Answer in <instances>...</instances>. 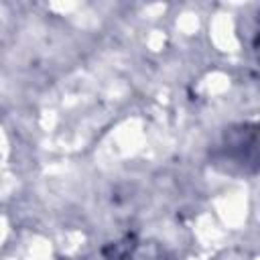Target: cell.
Returning a JSON list of instances; mask_svg holds the SVG:
<instances>
[{
    "mask_svg": "<svg viewBox=\"0 0 260 260\" xmlns=\"http://www.w3.org/2000/svg\"><path fill=\"white\" fill-rule=\"evenodd\" d=\"M213 160L230 173H254L258 165L256 124H238L225 128L221 142L213 152Z\"/></svg>",
    "mask_w": 260,
    "mask_h": 260,
    "instance_id": "obj_1",
    "label": "cell"
},
{
    "mask_svg": "<svg viewBox=\"0 0 260 260\" xmlns=\"http://www.w3.org/2000/svg\"><path fill=\"white\" fill-rule=\"evenodd\" d=\"M106 260H173L169 250L156 240H144L136 234H126L102 248Z\"/></svg>",
    "mask_w": 260,
    "mask_h": 260,
    "instance_id": "obj_2",
    "label": "cell"
}]
</instances>
